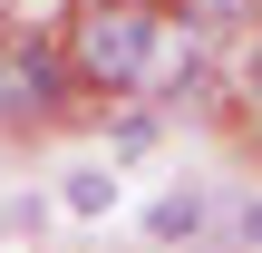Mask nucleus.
Wrapping results in <instances>:
<instances>
[{
  "instance_id": "f257e3e1",
  "label": "nucleus",
  "mask_w": 262,
  "mask_h": 253,
  "mask_svg": "<svg viewBox=\"0 0 262 253\" xmlns=\"http://www.w3.org/2000/svg\"><path fill=\"white\" fill-rule=\"evenodd\" d=\"M146 39H156V0H78L58 20V49H68V78L88 98H136L146 78Z\"/></svg>"
},
{
  "instance_id": "f03ea898",
  "label": "nucleus",
  "mask_w": 262,
  "mask_h": 253,
  "mask_svg": "<svg viewBox=\"0 0 262 253\" xmlns=\"http://www.w3.org/2000/svg\"><path fill=\"white\" fill-rule=\"evenodd\" d=\"M78 78H68V49L58 29H10L0 20V117H68Z\"/></svg>"
},
{
  "instance_id": "7ed1b4c3",
  "label": "nucleus",
  "mask_w": 262,
  "mask_h": 253,
  "mask_svg": "<svg viewBox=\"0 0 262 253\" xmlns=\"http://www.w3.org/2000/svg\"><path fill=\"white\" fill-rule=\"evenodd\" d=\"M204 224H214V205L185 185V195H156V215H146V244H194Z\"/></svg>"
},
{
  "instance_id": "20e7f679",
  "label": "nucleus",
  "mask_w": 262,
  "mask_h": 253,
  "mask_svg": "<svg viewBox=\"0 0 262 253\" xmlns=\"http://www.w3.org/2000/svg\"><path fill=\"white\" fill-rule=\"evenodd\" d=\"M107 205H117V176L107 166H78L68 176V215H107Z\"/></svg>"
},
{
  "instance_id": "39448f33",
  "label": "nucleus",
  "mask_w": 262,
  "mask_h": 253,
  "mask_svg": "<svg viewBox=\"0 0 262 253\" xmlns=\"http://www.w3.org/2000/svg\"><path fill=\"white\" fill-rule=\"evenodd\" d=\"M185 20H194V29H253L262 0H185Z\"/></svg>"
},
{
  "instance_id": "423d86ee",
  "label": "nucleus",
  "mask_w": 262,
  "mask_h": 253,
  "mask_svg": "<svg viewBox=\"0 0 262 253\" xmlns=\"http://www.w3.org/2000/svg\"><path fill=\"white\" fill-rule=\"evenodd\" d=\"M233 88H243V107H262V20H253V39H243V59H233Z\"/></svg>"
},
{
  "instance_id": "0eeeda50",
  "label": "nucleus",
  "mask_w": 262,
  "mask_h": 253,
  "mask_svg": "<svg viewBox=\"0 0 262 253\" xmlns=\"http://www.w3.org/2000/svg\"><path fill=\"white\" fill-rule=\"evenodd\" d=\"M233 244L262 253V195H243V205H233Z\"/></svg>"
}]
</instances>
